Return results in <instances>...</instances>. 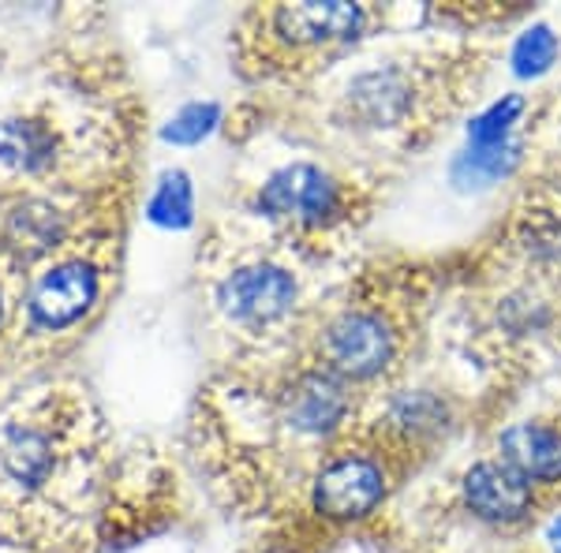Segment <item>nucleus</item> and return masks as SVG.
<instances>
[{
  "mask_svg": "<svg viewBox=\"0 0 561 553\" xmlns=\"http://www.w3.org/2000/svg\"><path fill=\"white\" fill-rule=\"evenodd\" d=\"M53 135L45 124H34V120H0V161L4 165H15V169H42L53 161Z\"/></svg>",
  "mask_w": 561,
  "mask_h": 553,
  "instance_id": "nucleus-10",
  "label": "nucleus"
},
{
  "mask_svg": "<svg viewBox=\"0 0 561 553\" xmlns=\"http://www.w3.org/2000/svg\"><path fill=\"white\" fill-rule=\"evenodd\" d=\"M547 539H550V546H554V553H561V516H558V520H554V523H550Z\"/></svg>",
  "mask_w": 561,
  "mask_h": 553,
  "instance_id": "nucleus-19",
  "label": "nucleus"
},
{
  "mask_svg": "<svg viewBox=\"0 0 561 553\" xmlns=\"http://www.w3.org/2000/svg\"><path fill=\"white\" fill-rule=\"evenodd\" d=\"M348 94L370 124L397 120L409 105V87H404L401 71H370V76L356 79Z\"/></svg>",
  "mask_w": 561,
  "mask_h": 553,
  "instance_id": "nucleus-11",
  "label": "nucleus"
},
{
  "mask_svg": "<svg viewBox=\"0 0 561 553\" xmlns=\"http://www.w3.org/2000/svg\"><path fill=\"white\" fill-rule=\"evenodd\" d=\"M217 116H221V108L217 105H187V108H180V113L173 116V124L165 128V139L169 142H198L203 135H210L214 131V124H217Z\"/></svg>",
  "mask_w": 561,
  "mask_h": 553,
  "instance_id": "nucleus-18",
  "label": "nucleus"
},
{
  "mask_svg": "<svg viewBox=\"0 0 561 553\" xmlns=\"http://www.w3.org/2000/svg\"><path fill=\"white\" fill-rule=\"evenodd\" d=\"M98 277L83 262H68L38 280L31 296V314L38 325H68L94 303Z\"/></svg>",
  "mask_w": 561,
  "mask_h": 553,
  "instance_id": "nucleus-8",
  "label": "nucleus"
},
{
  "mask_svg": "<svg viewBox=\"0 0 561 553\" xmlns=\"http://www.w3.org/2000/svg\"><path fill=\"white\" fill-rule=\"evenodd\" d=\"M150 217L158 224H187L192 221V184L184 172H173L158 184V195L150 203Z\"/></svg>",
  "mask_w": 561,
  "mask_h": 553,
  "instance_id": "nucleus-16",
  "label": "nucleus"
},
{
  "mask_svg": "<svg viewBox=\"0 0 561 553\" xmlns=\"http://www.w3.org/2000/svg\"><path fill=\"white\" fill-rule=\"evenodd\" d=\"M465 505L486 523H517L531 512L536 494L502 460H483L465 475Z\"/></svg>",
  "mask_w": 561,
  "mask_h": 553,
  "instance_id": "nucleus-4",
  "label": "nucleus"
},
{
  "mask_svg": "<svg viewBox=\"0 0 561 553\" xmlns=\"http://www.w3.org/2000/svg\"><path fill=\"white\" fill-rule=\"evenodd\" d=\"M386 471L364 452H341L314 479V509L325 520H364L382 505Z\"/></svg>",
  "mask_w": 561,
  "mask_h": 553,
  "instance_id": "nucleus-1",
  "label": "nucleus"
},
{
  "mask_svg": "<svg viewBox=\"0 0 561 553\" xmlns=\"http://www.w3.org/2000/svg\"><path fill=\"white\" fill-rule=\"evenodd\" d=\"M520 161V147L517 142H505V147H486V150H476L468 147L460 158L454 161V184L460 187H486L494 180L510 176Z\"/></svg>",
  "mask_w": 561,
  "mask_h": 553,
  "instance_id": "nucleus-12",
  "label": "nucleus"
},
{
  "mask_svg": "<svg viewBox=\"0 0 561 553\" xmlns=\"http://www.w3.org/2000/svg\"><path fill=\"white\" fill-rule=\"evenodd\" d=\"M288 415L307 434L333 430L348 415V393L337 375H304L293 389Z\"/></svg>",
  "mask_w": 561,
  "mask_h": 553,
  "instance_id": "nucleus-9",
  "label": "nucleus"
},
{
  "mask_svg": "<svg viewBox=\"0 0 561 553\" xmlns=\"http://www.w3.org/2000/svg\"><path fill=\"white\" fill-rule=\"evenodd\" d=\"M296 299V280L280 266H243L221 285V307L232 319L270 322L285 314Z\"/></svg>",
  "mask_w": 561,
  "mask_h": 553,
  "instance_id": "nucleus-5",
  "label": "nucleus"
},
{
  "mask_svg": "<svg viewBox=\"0 0 561 553\" xmlns=\"http://www.w3.org/2000/svg\"><path fill=\"white\" fill-rule=\"evenodd\" d=\"M325 359L337 378H375L393 359V333L370 311H348L325 330Z\"/></svg>",
  "mask_w": 561,
  "mask_h": 553,
  "instance_id": "nucleus-2",
  "label": "nucleus"
},
{
  "mask_svg": "<svg viewBox=\"0 0 561 553\" xmlns=\"http://www.w3.org/2000/svg\"><path fill=\"white\" fill-rule=\"evenodd\" d=\"M554 60H558V34L542 23L528 26V31L517 38V45H513V71L524 79L542 76Z\"/></svg>",
  "mask_w": 561,
  "mask_h": 553,
  "instance_id": "nucleus-15",
  "label": "nucleus"
},
{
  "mask_svg": "<svg viewBox=\"0 0 561 553\" xmlns=\"http://www.w3.org/2000/svg\"><path fill=\"white\" fill-rule=\"evenodd\" d=\"M497 460L517 471L524 483H558L561 434L542 423H517L497 438Z\"/></svg>",
  "mask_w": 561,
  "mask_h": 553,
  "instance_id": "nucleus-7",
  "label": "nucleus"
},
{
  "mask_svg": "<svg viewBox=\"0 0 561 553\" xmlns=\"http://www.w3.org/2000/svg\"><path fill=\"white\" fill-rule=\"evenodd\" d=\"M274 31L293 45L348 42L364 31L359 4H285L274 12Z\"/></svg>",
  "mask_w": 561,
  "mask_h": 553,
  "instance_id": "nucleus-6",
  "label": "nucleus"
},
{
  "mask_svg": "<svg viewBox=\"0 0 561 553\" xmlns=\"http://www.w3.org/2000/svg\"><path fill=\"white\" fill-rule=\"evenodd\" d=\"M4 464L15 479H20V483H42L53 468L49 441L34 430H15L12 441H8V449H4Z\"/></svg>",
  "mask_w": 561,
  "mask_h": 553,
  "instance_id": "nucleus-13",
  "label": "nucleus"
},
{
  "mask_svg": "<svg viewBox=\"0 0 561 553\" xmlns=\"http://www.w3.org/2000/svg\"><path fill=\"white\" fill-rule=\"evenodd\" d=\"M520 113H524V102L517 94H510V97H502V102H494L491 108H483V113L468 124V147L486 150V147H505V142H513L510 131H513V124L520 120Z\"/></svg>",
  "mask_w": 561,
  "mask_h": 553,
  "instance_id": "nucleus-14",
  "label": "nucleus"
},
{
  "mask_svg": "<svg viewBox=\"0 0 561 553\" xmlns=\"http://www.w3.org/2000/svg\"><path fill=\"white\" fill-rule=\"evenodd\" d=\"M442 419H446V407L427 393H409L393 404V423L401 426V430H412V434L434 430Z\"/></svg>",
  "mask_w": 561,
  "mask_h": 553,
  "instance_id": "nucleus-17",
  "label": "nucleus"
},
{
  "mask_svg": "<svg viewBox=\"0 0 561 553\" xmlns=\"http://www.w3.org/2000/svg\"><path fill=\"white\" fill-rule=\"evenodd\" d=\"M259 206L270 217H288V221L322 224L341 210V192L322 169L314 165H288L274 172L262 184Z\"/></svg>",
  "mask_w": 561,
  "mask_h": 553,
  "instance_id": "nucleus-3",
  "label": "nucleus"
}]
</instances>
